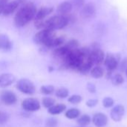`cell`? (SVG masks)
<instances>
[{
    "label": "cell",
    "instance_id": "1",
    "mask_svg": "<svg viewBox=\"0 0 127 127\" xmlns=\"http://www.w3.org/2000/svg\"><path fill=\"white\" fill-rule=\"evenodd\" d=\"M36 12V6L33 2L25 3L16 12L14 16V24L19 28L25 26L35 18Z\"/></svg>",
    "mask_w": 127,
    "mask_h": 127
},
{
    "label": "cell",
    "instance_id": "2",
    "mask_svg": "<svg viewBox=\"0 0 127 127\" xmlns=\"http://www.w3.org/2000/svg\"><path fill=\"white\" fill-rule=\"evenodd\" d=\"M69 22V18L68 16L56 15L49 17L44 21V28L51 31L63 29L68 25ZM43 28V29H44Z\"/></svg>",
    "mask_w": 127,
    "mask_h": 127
},
{
    "label": "cell",
    "instance_id": "3",
    "mask_svg": "<svg viewBox=\"0 0 127 127\" xmlns=\"http://www.w3.org/2000/svg\"><path fill=\"white\" fill-rule=\"evenodd\" d=\"M54 37L55 34L54 31L44 28L36 33L33 37V40L35 43L39 45H43L45 46Z\"/></svg>",
    "mask_w": 127,
    "mask_h": 127
},
{
    "label": "cell",
    "instance_id": "4",
    "mask_svg": "<svg viewBox=\"0 0 127 127\" xmlns=\"http://www.w3.org/2000/svg\"><path fill=\"white\" fill-rule=\"evenodd\" d=\"M16 88L22 93L28 95H32L36 91L34 84L28 79H21L18 81Z\"/></svg>",
    "mask_w": 127,
    "mask_h": 127
},
{
    "label": "cell",
    "instance_id": "5",
    "mask_svg": "<svg viewBox=\"0 0 127 127\" xmlns=\"http://www.w3.org/2000/svg\"><path fill=\"white\" fill-rule=\"evenodd\" d=\"M22 107L25 111L28 112H36L39 110L41 108V105H40L39 101L37 99L30 97L22 101Z\"/></svg>",
    "mask_w": 127,
    "mask_h": 127
},
{
    "label": "cell",
    "instance_id": "6",
    "mask_svg": "<svg viewBox=\"0 0 127 127\" xmlns=\"http://www.w3.org/2000/svg\"><path fill=\"white\" fill-rule=\"evenodd\" d=\"M89 58L93 64H100L105 60V54L100 49L97 47L90 51Z\"/></svg>",
    "mask_w": 127,
    "mask_h": 127
},
{
    "label": "cell",
    "instance_id": "7",
    "mask_svg": "<svg viewBox=\"0 0 127 127\" xmlns=\"http://www.w3.org/2000/svg\"><path fill=\"white\" fill-rule=\"evenodd\" d=\"M1 100L4 105L11 106L17 102V97L10 91H4L1 94Z\"/></svg>",
    "mask_w": 127,
    "mask_h": 127
},
{
    "label": "cell",
    "instance_id": "8",
    "mask_svg": "<svg viewBox=\"0 0 127 127\" xmlns=\"http://www.w3.org/2000/svg\"><path fill=\"white\" fill-rule=\"evenodd\" d=\"M124 113H125L124 106L122 105H118L112 109L111 118L114 121L119 122L123 119Z\"/></svg>",
    "mask_w": 127,
    "mask_h": 127
},
{
    "label": "cell",
    "instance_id": "9",
    "mask_svg": "<svg viewBox=\"0 0 127 127\" xmlns=\"http://www.w3.org/2000/svg\"><path fill=\"white\" fill-rule=\"evenodd\" d=\"M53 11H54L53 7H46V6L42 7L37 10L34 20L35 21H44L45 19L48 16H49Z\"/></svg>",
    "mask_w": 127,
    "mask_h": 127
},
{
    "label": "cell",
    "instance_id": "10",
    "mask_svg": "<svg viewBox=\"0 0 127 127\" xmlns=\"http://www.w3.org/2000/svg\"><path fill=\"white\" fill-rule=\"evenodd\" d=\"M16 81V77L11 73H2L0 75V88H5Z\"/></svg>",
    "mask_w": 127,
    "mask_h": 127
},
{
    "label": "cell",
    "instance_id": "11",
    "mask_svg": "<svg viewBox=\"0 0 127 127\" xmlns=\"http://www.w3.org/2000/svg\"><path fill=\"white\" fill-rule=\"evenodd\" d=\"M104 64L107 69L110 71L114 70L117 68L118 65V59L117 57L112 54H108L104 60Z\"/></svg>",
    "mask_w": 127,
    "mask_h": 127
},
{
    "label": "cell",
    "instance_id": "12",
    "mask_svg": "<svg viewBox=\"0 0 127 127\" xmlns=\"http://www.w3.org/2000/svg\"><path fill=\"white\" fill-rule=\"evenodd\" d=\"M19 2L16 0L14 1H8L4 4V9H3V12L2 14L5 16H9L10 14H12L19 7Z\"/></svg>",
    "mask_w": 127,
    "mask_h": 127
},
{
    "label": "cell",
    "instance_id": "13",
    "mask_svg": "<svg viewBox=\"0 0 127 127\" xmlns=\"http://www.w3.org/2000/svg\"><path fill=\"white\" fill-rule=\"evenodd\" d=\"M72 50H71L65 44L64 46H60L58 48H56L54 52H53V55L54 57H55L56 58H59V59H62L63 61L64 60V58L67 56V55Z\"/></svg>",
    "mask_w": 127,
    "mask_h": 127
},
{
    "label": "cell",
    "instance_id": "14",
    "mask_svg": "<svg viewBox=\"0 0 127 127\" xmlns=\"http://www.w3.org/2000/svg\"><path fill=\"white\" fill-rule=\"evenodd\" d=\"M92 122L97 127H105L108 123V118L103 113H97L92 118Z\"/></svg>",
    "mask_w": 127,
    "mask_h": 127
},
{
    "label": "cell",
    "instance_id": "15",
    "mask_svg": "<svg viewBox=\"0 0 127 127\" xmlns=\"http://www.w3.org/2000/svg\"><path fill=\"white\" fill-rule=\"evenodd\" d=\"M72 8H73V5H72L71 2L68 1H65L61 2L57 6V10L60 13V15L67 16V14L71 11Z\"/></svg>",
    "mask_w": 127,
    "mask_h": 127
},
{
    "label": "cell",
    "instance_id": "16",
    "mask_svg": "<svg viewBox=\"0 0 127 127\" xmlns=\"http://www.w3.org/2000/svg\"><path fill=\"white\" fill-rule=\"evenodd\" d=\"M12 48V42L9 37L4 34H0V50L9 51Z\"/></svg>",
    "mask_w": 127,
    "mask_h": 127
},
{
    "label": "cell",
    "instance_id": "17",
    "mask_svg": "<svg viewBox=\"0 0 127 127\" xmlns=\"http://www.w3.org/2000/svg\"><path fill=\"white\" fill-rule=\"evenodd\" d=\"M65 39L63 36H60V37L55 36L45 46V47H47V48H58V47L61 46L65 43Z\"/></svg>",
    "mask_w": 127,
    "mask_h": 127
},
{
    "label": "cell",
    "instance_id": "18",
    "mask_svg": "<svg viewBox=\"0 0 127 127\" xmlns=\"http://www.w3.org/2000/svg\"><path fill=\"white\" fill-rule=\"evenodd\" d=\"M95 10L96 9H95V5L92 3H89L83 7L82 10V14L86 17H90L95 15Z\"/></svg>",
    "mask_w": 127,
    "mask_h": 127
},
{
    "label": "cell",
    "instance_id": "19",
    "mask_svg": "<svg viewBox=\"0 0 127 127\" xmlns=\"http://www.w3.org/2000/svg\"><path fill=\"white\" fill-rule=\"evenodd\" d=\"M66 109V106L64 104H57L51 107L50 109H48V112L50 115H60L62 112H63Z\"/></svg>",
    "mask_w": 127,
    "mask_h": 127
},
{
    "label": "cell",
    "instance_id": "20",
    "mask_svg": "<svg viewBox=\"0 0 127 127\" xmlns=\"http://www.w3.org/2000/svg\"><path fill=\"white\" fill-rule=\"evenodd\" d=\"M91 76L95 79H100L104 75V70L100 66H96L91 70Z\"/></svg>",
    "mask_w": 127,
    "mask_h": 127
},
{
    "label": "cell",
    "instance_id": "21",
    "mask_svg": "<svg viewBox=\"0 0 127 127\" xmlns=\"http://www.w3.org/2000/svg\"><path fill=\"white\" fill-rule=\"evenodd\" d=\"M80 112L79 109L72 108L66 111L65 116L68 119H76L80 116Z\"/></svg>",
    "mask_w": 127,
    "mask_h": 127
},
{
    "label": "cell",
    "instance_id": "22",
    "mask_svg": "<svg viewBox=\"0 0 127 127\" xmlns=\"http://www.w3.org/2000/svg\"><path fill=\"white\" fill-rule=\"evenodd\" d=\"M91 118L88 115H83L77 119V124L80 127H86L91 122Z\"/></svg>",
    "mask_w": 127,
    "mask_h": 127
},
{
    "label": "cell",
    "instance_id": "23",
    "mask_svg": "<svg viewBox=\"0 0 127 127\" xmlns=\"http://www.w3.org/2000/svg\"><path fill=\"white\" fill-rule=\"evenodd\" d=\"M68 94H69V91L65 88H60L57 89L55 92L56 97L58 98H61V99L66 98L68 96Z\"/></svg>",
    "mask_w": 127,
    "mask_h": 127
},
{
    "label": "cell",
    "instance_id": "24",
    "mask_svg": "<svg viewBox=\"0 0 127 127\" xmlns=\"http://www.w3.org/2000/svg\"><path fill=\"white\" fill-rule=\"evenodd\" d=\"M42 106L46 108V109H50L51 107H52L53 106L55 105V100L51 98V97H44L42 100Z\"/></svg>",
    "mask_w": 127,
    "mask_h": 127
},
{
    "label": "cell",
    "instance_id": "25",
    "mask_svg": "<svg viewBox=\"0 0 127 127\" xmlns=\"http://www.w3.org/2000/svg\"><path fill=\"white\" fill-rule=\"evenodd\" d=\"M111 80L114 85H120L124 82V79L121 74H115L111 77Z\"/></svg>",
    "mask_w": 127,
    "mask_h": 127
},
{
    "label": "cell",
    "instance_id": "26",
    "mask_svg": "<svg viewBox=\"0 0 127 127\" xmlns=\"http://www.w3.org/2000/svg\"><path fill=\"white\" fill-rule=\"evenodd\" d=\"M40 91H41V93H42L45 95H50L54 92V87L51 85H43L41 87Z\"/></svg>",
    "mask_w": 127,
    "mask_h": 127
},
{
    "label": "cell",
    "instance_id": "27",
    "mask_svg": "<svg viewBox=\"0 0 127 127\" xmlns=\"http://www.w3.org/2000/svg\"><path fill=\"white\" fill-rule=\"evenodd\" d=\"M81 100H82L81 96L77 95V94H74V95L71 96L68 100V101L71 104H78L81 102Z\"/></svg>",
    "mask_w": 127,
    "mask_h": 127
},
{
    "label": "cell",
    "instance_id": "28",
    "mask_svg": "<svg viewBox=\"0 0 127 127\" xmlns=\"http://www.w3.org/2000/svg\"><path fill=\"white\" fill-rule=\"evenodd\" d=\"M57 124H58V121L54 118H48L45 122V125L47 127H56Z\"/></svg>",
    "mask_w": 127,
    "mask_h": 127
},
{
    "label": "cell",
    "instance_id": "29",
    "mask_svg": "<svg viewBox=\"0 0 127 127\" xmlns=\"http://www.w3.org/2000/svg\"><path fill=\"white\" fill-rule=\"evenodd\" d=\"M114 100L111 97H106L103 100V105L105 108H110L113 106Z\"/></svg>",
    "mask_w": 127,
    "mask_h": 127
},
{
    "label": "cell",
    "instance_id": "30",
    "mask_svg": "<svg viewBox=\"0 0 127 127\" xmlns=\"http://www.w3.org/2000/svg\"><path fill=\"white\" fill-rule=\"evenodd\" d=\"M97 103H98V100H96V99H91V100H89L86 102V106L90 107V108H92V107L95 106Z\"/></svg>",
    "mask_w": 127,
    "mask_h": 127
},
{
    "label": "cell",
    "instance_id": "31",
    "mask_svg": "<svg viewBox=\"0 0 127 127\" xmlns=\"http://www.w3.org/2000/svg\"><path fill=\"white\" fill-rule=\"evenodd\" d=\"M87 89H88V91H89L90 93L94 94V93L96 92V86H95V85L93 84V83H90V82L88 83V84H87Z\"/></svg>",
    "mask_w": 127,
    "mask_h": 127
},
{
    "label": "cell",
    "instance_id": "32",
    "mask_svg": "<svg viewBox=\"0 0 127 127\" xmlns=\"http://www.w3.org/2000/svg\"><path fill=\"white\" fill-rule=\"evenodd\" d=\"M8 117L5 113H0V124H4L7 122Z\"/></svg>",
    "mask_w": 127,
    "mask_h": 127
},
{
    "label": "cell",
    "instance_id": "33",
    "mask_svg": "<svg viewBox=\"0 0 127 127\" xmlns=\"http://www.w3.org/2000/svg\"><path fill=\"white\" fill-rule=\"evenodd\" d=\"M121 68L123 71L126 72V70H127V58H124L123 61H122V63H121Z\"/></svg>",
    "mask_w": 127,
    "mask_h": 127
},
{
    "label": "cell",
    "instance_id": "34",
    "mask_svg": "<svg viewBox=\"0 0 127 127\" xmlns=\"http://www.w3.org/2000/svg\"><path fill=\"white\" fill-rule=\"evenodd\" d=\"M83 1H84L83 0H73V3L76 6H80V5H82L83 4ZM73 3H71V4H73Z\"/></svg>",
    "mask_w": 127,
    "mask_h": 127
},
{
    "label": "cell",
    "instance_id": "35",
    "mask_svg": "<svg viewBox=\"0 0 127 127\" xmlns=\"http://www.w3.org/2000/svg\"><path fill=\"white\" fill-rule=\"evenodd\" d=\"M6 3H4L2 0H0V15L2 14V12H3V9H4V4Z\"/></svg>",
    "mask_w": 127,
    "mask_h": 127
},
{
    "label": "cell",
    "instance_id": "36",
    "mask_svg": "<svg viewBox=\"0 0 127 127\" xmlns=\"http://www.w3.org/2000/svg\"><path fill=\"white\" fill-rule=\"evenodd\" d=\"M48 70H49V72L51 73V72H52V71L54 70V68H53L52 67H51V66H50V67H48Z\"/></svg>",
    "mask_w": 127,
    "mask_h": 127
},
{
    "label": "cell",
    "instance_id": "37",
    "mask_svg": "<svg viewBox=\"0 0 127 127\" xmlns=\"http://www.w3.org/2000/svg\"><path fill=\"white\" fill-rule=\"evenodd\" d=\"M4 3H7V2H8V0H2Z\"/></svg>",
    "mask_w": 127,
    "mask_h": 127
},
{
    "label": "cell",
    "instance_id": "38",
    "mask_svg": "<svg viewBox=\"0 0 127 127\" xmlns=\"http://www.w3.org/2000/svg\"><path fill=\"white\" fill-rule=\"evenodd\" d=\"M126 74H127V70H126Z\"/></svg>",
    "mask_w": 127,
    "mask_h": 127
},
{
    "label": "cell",
    "instance_id": "39",
    "mask_svg": "<svg viewBox=\"0 0 127 127\" xmlns=\"http://www.w3.org/2000/svg\"></svg>",
    "mask_w": 127,
    "mask_h": 127
}]
</instances>
